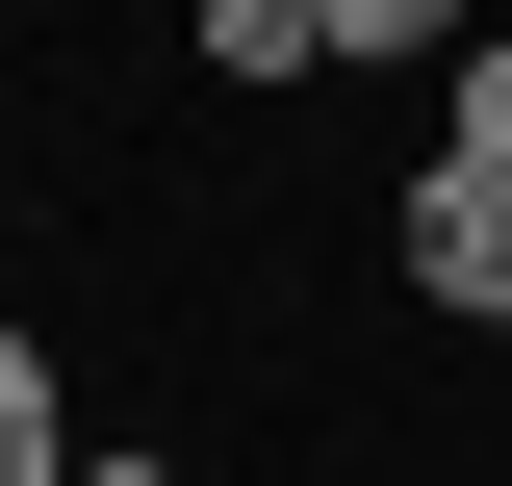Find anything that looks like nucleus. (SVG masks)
I'll list each match as a JSON object with an SVG mask.
<instances>
[{"label":"nucleus","mask_w":512,"mask_h":486,"mask_svg":"<svg viewBox=\"0 0 512 486\" xmlns=\"http://www.w3.org/2000/svg\"><path fill=\"white\" fill-rule=\"evenodd\" d=\"M77 486H205V461H180V435H103V461H77Z\"/></svg>","instance_id":"nucleus-6"},{"label":"nucleus","mask_w":512,"mask_h":486,"mask_svg":"<svg viewBox=\"0 0 512 486\" xmlns=\"http://www.w3.org/2000/svg\"><path fill=\"white\" fill-rule=\"evenodd\" d=\"M180 52H205V77H231V103H282V77H333V26H308V0H205Z\"/></svg>","instance_id":"nucleus-3"},{"label":"nucleus","mask_w":512,"mask_h":486,"mask_svg":"<svg viewBox=\"0 0 512 486\" xmlns=\"http://www.w3.org/2000/svg\"><path fill=\"white\" fill-rule=\"evenodd\" d=\"M384 282L436 307V333H512V180H461V154H410V180H384Z\"/></svg>","instance_id":"nucleus-1"},{"label":"nucleus","mask_w":512,"mask_h":486,"mask_svg":"<svg viewBox=\"0 0 512 486\" xmlns=\"http://www.w3.org/2000/svg\"><path fill=\"white\" fill-rule=\"evenodd\" d=\"M436 154H461V180H512V26H461V77H436Z\"/></svg>","instance_id":"nucleus-5"},{"label":"nucleus","mask_w":512,"mask_h":486,"mask_svg":"<svg viewBox=\"0 0 512 486\" xmlns=\"http://www.w3.org/2000/svg\"><path fill=\"white\" fill-rule=\"evenodd\" d=\"M77 461H103V435H77V359L0 307V486H77Z\"/></svg>","instance_id":"nucleus-2"},{"label":"nucleus","mask_w":512,"mask_h":486,"mask_svg":"<svg viewBox=\"0 0 512 486\" xmlns=\"http://www.w3.org/2000/svg\"><path fill=\"white\" fill-rule=\"evenodd\" d=\"M333 77H461V0H308Z\"/></svg>","instance_id":"nucleus-4"}]
</instances>
